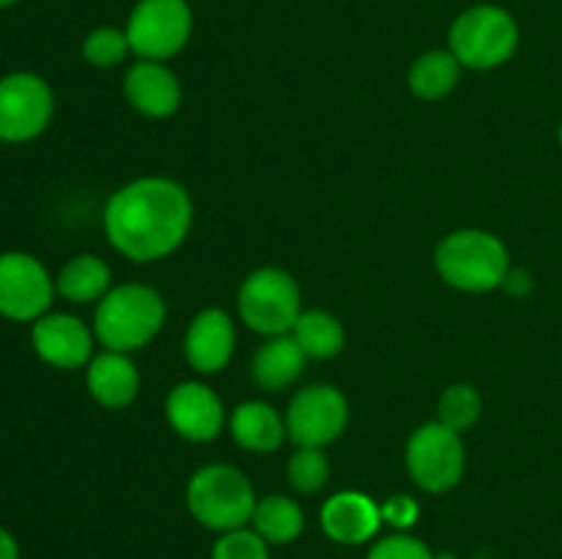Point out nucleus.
<instances>
[{
	"instance_id": "obj_1",
	"label": "nucleus",
	"mask_w": 562,
	"mask_h": 559,
	"mask_svg": "<svg viewBox=\"0 0 562 559\" xmlns=\"http://www.w3.org/2000/svg\"><path fill=\"white\" fill-rule=\"evenodd\" d=\"M195 206L179 181L143 175L119 186L104 206L102 225L115 252L132 263L173 255L190 236Z\"/></svg>"
},
{
	"instance_id": "obj_2",
	"label": "nucleus",
	"mask_w": 562,
	"mask_h": 559,
	"mask_svg": "<svg viewBox=\"0 0 562 559\" xmlns=\"http://www.w3.org/2000/svg\"><path fill=\"white\" fill-rule=\"evenodd\" d=\"M439 277L464 294H488L503 288L510 272L508 247L483 228H461L445 236L434 250Z\"/></svg>"
},
{
	"instance_id": "obj_3",
	"label": "nucleus",
	"mask_w": 562,
	"mask_h": 559,
	"mask_svg": "<svg viewBox=\"0 0 562 559\" xmlns=\"http://www.w3.org/2000/svg\"><path fill=\"white\" fill-rule=\"evenodd\" d=\"M165 299L143 283L113 285L93 310V334L108 351H132L151 343L162 329Z\"/></svg>"
},
{
	"instance_id": "obj_4",
	"label": "nucleus",
	"mask_w": 562,
	"mask_h": 559,
	"mask_svg": "<svg viewBox=\"0 0 562 559\" xmlns=\"http://www.w3.org/2000/svg\"><path fill=\"white\" fill-rule=\"evenodd\" d=\"M519 38V22L508 9L477 3L453 20L448 31V49L464 69L488 71L514 58Z\"/></svg>"
},
{
	"instance_id": "obj_5",
	"label": "nucleus",
	"mask_w": 562,
	"mask_h": 559,
	"mask_svg": "<svg viewBox=\"0 0 562 559\" xmlns=\"http://www.w3.org/2000/svg\"><path fill=\"white\" fill-rule=\"evenodd\" d=\"M184 502L198 524L223 535L250 526L258 497L245 471L228 464H212L190 477Z\"/></svg>"
},
{
	"instance_id": "obj_6",
	"label": "nucleus",
	"mask_w": 562,
	"mask_h": 559,
	"mask_svg": "<svg viewBox=\"0 0 562 559\" xmlns=\"http://www.w3.org/2000/svg\"><path fill=\"white\" fill-rule=\"evenodd\" d=\"M236 305L247 329L263 338H278L291 334L296 318L302 316V290L285 269L261 266L239 285Z\"/></svg>"
},
{
	"instance_id": "obj_7",
	"label": "nucleus",
	"mask_w": 562,
	"mask_h": 559,
	"mask_svg": "<svg viewBox=\"0 0 562 559\" xmlns=\"http://www.w3.org/2000/svg\"><path fill=\"white\" fill-rule=\"evenodd\" d=\"M195 16L187 0H137L126 20V38L140 60H170L190 44Z\"/></svg>"
},
{
	"instance_id": "obj_8",
	"label": "nucleus",
	"mask_w": 562,
	"mask_h": 559,
	"mask_svg": "<svg viewBox=\"0 0 562 559\" xmlns=\"http://www.w3.org/2000/svg\"><path fill=\"white\" fill-rule=\"evenodd\" d=\"M404 460L417 488H423L426 493H448L464 477L467 449L461 433L434 420L412 433L406 442Z\"/></svg>"
},
{
	"instance_id": "obj_9",
	"label": "nucleus",
	"mask_w": 562,
	"mask_h": 559,
	"mask_svg": "<svg viewBox=\"0 0 562 559\" xmlns=\"http://www.w3.org/2000/svg\"><path fill=\"white\" fill-rule=\"evenodd\" d=\"M55 113V93L44 77L33 71H11L0 77V142L36 140Z\"/></svg>"
},
{
	"instance_id": "obj_10",
	"label": "nucleus",
	"mask_w": 562,
	"mask_h": 559,
	"mask_svg": "<svg viewBox=\"0 0 562 559\" xmlns=\"http://www.w3.org/2000/svg\"><path fill=\"white\" fill-rule=\"evenodd\" d=\"M55 280L31 252H0V316L33 323L47 316L55 299Z\"/></svg>"
},
{
	"instance_id": "obj_11",
	"label": "nucleus",
	"mask_w": 562,
	"mask_h": 559,
	"mask_svg": "<svg viewBox=\"0 0 562 559\" xmlns=\"http://www.w3.org/2000/svg\"><path fill=\"white\" fill-rule=\"evenodd\" d=\"M349 425V400L333 384H313L291 398L285 431L296 447H329Z\"/></svg>"
},
{
	"instance_id": "obj_12",
	"label": "nucleus",
	"mask_w": 562,
	"mask_h": 559,
	"mask_svg": "<svg viewBox=\"0 0 562 559\" xmlns=\"http://www.w3.org/2000/svg\"><path fill=\"white\" fill-rule=\"evenodd\" d=\"M165 420L184 442L206 444L223 431L225 406L209 384L181 381L165 398Z\"/></svg>"
},
{
	"instance_id": "obj_13",
	"label": "nucleus",
	"mask_w": 562,
	"mask_h": 559,
	"mask_svg": "<svg viewBox=\"0 0 562 559\" xmlns=\"http://www.w3.org/2000/svg\"><path fill=\"white\" fill-rule=\"evenodd\" d=\"M93 329L71 312H47L31 323V345L38 360L58 370H77L93 360Z\"/></svg>"
},
{
	"instance_id": "obj_14",
	"label": "nucleus",
	"mask_w": 562,
	"mask_h": 559,
	"mask_svg": "<svg viewBox=\"0 0 562 559\" xmlns=\"http://www.w3.org/2000/svg\"><path fill=\"white\" fill-rule=\"evenodd\" d=\"M236 349V323L220 307L201 310L190 321L184 334V360L195 373L225 370Z\"/></svg>"
},
{
	"instance_id": "obj_15",
	"label": "nucleus",
	"mask_w": 562,
	"mask_h": 559,
	"mask_svg": "<svg viewBox=\"0 0 562 559\" xmlns=\"http://www.w3.org/2000/svg\"><path fill=\"white\" fill-rule=\"evenodd\" d=\"M322 529L329 540L340 546H362L371 543L382 529V504L373 502L362 491H338L324 502Z\"/></svg>"
},
{
	"instance_id": "obj_16",
	"label": "nucleus",
	"mask_w": 562,
	"mask_h": 559,
	"mask_svg": "<svg viewBox=\"0 0 562 559\" xmlns=\"http://www.w3.org/2000/svg\"><path fill=\"white\" fill-rule=\"evenodd\" d=\"M124 96L146 118H168L181 107V82L162 60H137L124 77Z\"/></svg>"
},
{
	"instance_id": "obj_17",
	"label": "nucleus",
	"mask_w": 562,
	"mask_h": 559,
	"mask_svg": "<svg viewBox=\"0 0 562 559\" xmlns=\"http://www.w3.org/2000/svg\"><path fill=\"white\" fill-rule=\"evenodd\" d=\"M86 387L102 409H126L140 392V373L130 354L104 349L86 365Z\"/></svg>"
},
{
	"instance_id": "obj_18",
	"label": "nucleus",
	"mask_w": 562,
	"mask_h": 559,
	"mask_svg": "<svg viewBox=\"0 0 562 559\" xmlns=\"http://www.w3.org/2000/svg\"><path fill=\"white\" fill-rule=\"evenodd\" d=\"M231 436L247 453L267 455L274 453L280 444L285 442L289 431H285V417L274 406L263 403V400H245L231 411Z\"/></svg>"
},
{
	"instance_id": "obj_19",
	"label": "nucleus",
	"mask_w": 562,
	"mask_h": 559,
	"mask_svg": "<svg viewBox=\"0 0 562 559\" xmlns=\"http://www.w3.org/2000/svg\"><path fill=\"white\" fill-rule=\"evenodd\" d=\"M305 351L296 345L291 334H278L267 338V343L252 356V381L261 389L278 392V389L291 387L305 370Z\"/></svg>"
},
{
	"instance_id": "obj_20",
	"label": "nucleus",
	"mask_w": 562,
	"mask_h": 559,
	"mask_svg": "<svg viewBox=\"0 0 562 559\" xmlns=\"http://www.w3.org/2000/svg\"><path fill=\"white\" fill-rule=\"evenodd\" d=\"M113 288V272L108 263L91 252L69 258L55 277V290L71 305H91Z\"/></svg>"
},
{
	"instance_id": "obj_21",
	"label": "nucleus",
	"mask_w": 562,
	"mask_h": 559,
	"mask_svg": "<svg viewBox=\"0 0 562 559\" xmlns=\"http://www.w3.org/2000/svg\"><path fill=\"white\" fill-rule=\"evenodd\" d=\"M250 526L269 546H289L305 532V510L300 507L296 499L269 493L256 502Z\"/></svg>"
},
{
	"instance_id": "obj_22",
	"label": "nucleus",
	"mask_w": 562,
	"mask_h": 559,
	"mask_svg": "<svg viewBox=\"0 0 562 559\" xmlns=\"http://www.w3.org/2000/svg\"><path fill=\"white\" fill-rule=\"evenodd\" d=\"M461 69L464 66L459 64V58L450 49H428L409 66L406 82H409V91L415 96L426 99V102H437V99H445L459 85Z\"/></svg>"
},
{
	"instance_id": "obj_23",
	"label": "nucleus",
	"mask_w": 562,
	"mask_h": 559,
	"mask_svg": "<svg viewBox=\"0 0 562 559\" xmlns=\"http://www.w3.org/2000/svg\"><path fill=\"white\" fill-rule=\"evenodd\" d=\"M291 338L305 351L307 360H333L344 351L346 329L333 312L302 310L294 329H291Z\"/></svg>"
},
{
	"instance_id": "obj_24",
	"label": "nucleus",
	"mask_w": 562,
	"mask_h": 559,
	"mask_svg": "<svg viewBox=\"0 0 562 559\" xmlns=\"http://www.w3.org/2000/svg\"><path fill=\"white\" fill-rule=\"evenodd\" d=\"M483 414V400L472 384H453L442 392L437 403V422L456 433H464L481 420Z\"/></svg>"
},
{
	"instance_id": "obj_25",
	"label": "nucleus",
	"mask_w": 562,
	"mask_h": 559,
	"mask_svg": "<svg viewBox=\"0 0 562 559\" xmlns=\"http://www.w3.org/2000/svg\"><path fill=\"white\" fill-rule=\"evenodd\" d=\"M132 53L126 31L113 25H99L82 42V58L93 66V69H115L126 55Z\"/></svg>"
},
{
	"instance_id": "obj_26",
	"label": "nucleus",
	"mask_w": 562,
	"mask_h": 559,
	"mask_svg": "<svg viewBox=\"0 0 562 559\" xmlns=\"http://www.w3.org/2000/svg\"><path fill=\"white\" fill-rule=\"evenodd\" d=\"M329 460L318 447H296L289 460V482L300 493H316L327 486Z\"/></svg>"
},
{
	"instance_id": "obj_27",
	"label": "nucleus",
	"mask_w": 562,
	"mask_h": 559,
	"mask_svg": "<svg viewBox=\"0 0 562 559\" xmlns=\"http://www.w3.org/2000/svg\"><path fill=\"white\" fill-rule=\"evenodd\" d=\"M212 559H269V543L252 526H241L217 537Z\"/></svg>"
},
{
	"instance_id": "obj_28",
	"label": "nucleus",
	"mask_w": 562,
	"mask_h": 559,
	"mask_svg": "<svg viewBox=\"0 0 562 559\" xmlns=\"http://www.w3.org/2000/svg\"><path fill=\"white\" fill-rule=\"evenodd\" d=\"M366 559H434V551L409 532H393L379 537Z\"/></svg>"
},
{
	"instance_id": "obj_29",
	"label": "nucleus",
	"mask_w": 562,
	"mask_h": 559,
	"mask_svg": "<svg viewBox=\"0 0 562 559\" xmlns=\"http://www.w3.org/2000/svg\"><path fill=\"white\" fill-rule=\"evenodd\" d=\"M417 515H420V507H417L415 499L406 497V493L390 497L387 502L382 504V518L387 521V524H393L398 532L409 529V526L417 521Z\"/></svg>"
},
{
	"instance_id": "obj_30",
	"label": "nucleus",
	"mask_w": 562,
	"mask_h": 559,
	"mask_svg": "<svg viewBox=\"0 0 562 559\" xmlns=\"http://www.w3.org/2000/svg\"><path fill=\"white\" fill-rule=\"evenodd\" d=\"M0 559H22L20 543H16V537L5 526H0Z\"/></svg>"
},
{
	"instance_id": "obj_31",
	"label": "nucleus",
	"mask_w": 562,
	"mask_h": 559,
	"mask_svg": "<svg viewBox=\"0 0 562 559\" xmlns=\"http://www.w3.org/2000/svg\"><path fill=\"white\" fill-rule=\"evenodd\" d=\"M20 0H0V9H9V5H16Z\"/></svg>"
},
{
	"instance_id": "obj_32",
	"label": "nucleus",
	"mask_w": 562,
	"mask_h": 559,
	"mask_svg": "<svg viewBox=\"0 0 562 559\" xmlns=\"http://www.w3.org/2000/svg\"><path fill=\"white\" fill-rule=\"evenodd\" d=\"M560 146H562V124H560Z\"/></svg>"
}]
</instances>
